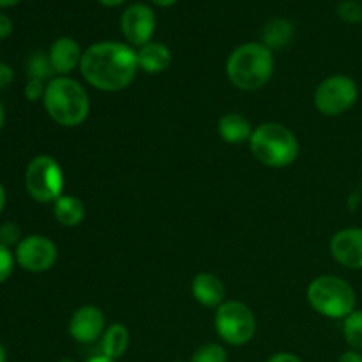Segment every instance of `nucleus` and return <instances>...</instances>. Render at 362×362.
Wrapping results in <instances>:
<instances>
[{"mask_svg": "<svg viewBox=\"0 0 362 362\" xmlns=\"http://www.w3.org/2000/svg\"><path fill=\"white\" fill-rule=\"evenodd\" d=\"M57 246L53 240L45 235H28L21 239V243L14 251V260L28 272H46L55 265Z\"/></svg>", "mask_w": 362, "mask_h": 362, "instance_id": "nucleus-9", "label": "nucleus"}, {"mask_svg": "<svg viewBox=\"0 0 362 362\" xmlns=\"http://www.w3.org/2000/svg\"><path fill=\"white\" fill-rule=\"evenodd\" d=\"M55 74L52 62H49V57L45 53H34V55L28 59V76L30 80H48Z\"/></svg>", "mask_w": 362, "mask_h": 362, "instance_id": "nucleus-21", "label": "nucleus"}, {"mask_svg": "<svg viewBox=\"0 0 362 362\" xmlns=\"http://www.w3.org/2000/svg\"><path fill=\"white\" fill-rule=\"evenodd\" d=\"M48 57L55 73L60 76H67L71 71L80 67L83 53H81L80 45L74 39L60 37L52 45Z\"/></svg>", "mask_w": 362, "mask_h": 362, "instance_id": "nucleus-13", "label": "nucleus"}, {"mask_svg": "<svg viewBox=\"0 0 362 362\" xmlns=\"http://www.w3.org/2000/svg\"><path fill=\"white\" fill-rule=\"evenodd\" d=\"M53 216L62 226H76L85 218V205L73 194H62L53 202Z\"/></svg>", "mask_w": 362, "mask_h": 362, "instance_id": "nucleus-17", "label": "nucleus"}, {"mask_svg": "<svg viewBox=\"0 0 362 362\" xmlns=\"http://www.w3.org/2000/svg\"><path fill=\"white\" fill-rule=\"evenodd\" d=\"M87 362H115L113 359H110V357H106V356H95V357H92V359H88Z\"/></svg>", "mask_w": 362, "mask_h": 362, "instance_id": "nucleus-34", "label": "nucleus"}, {"mask_svg": "<svg viewBox=\"0 0 362 362\" xmlns=\"http://www.w3.org/2000/svg\"><path fill=\"white\" fill-rule=\"evenodd\" d=\"M59 362H74L73 359H60Z\"/></svg>", "mask_w": 362, "mask_h": 362, "instance_id": "nucleus-38", "label": "nucleus"}, {"mask_svg": "<svg viewBox=\"0 0 362 362\" xmlns=\"http://www.w3.org/2000/svg\"><path fill=\"white\" fill-rule=\"evenodd\" d=\"M42 105L49 119L64 127L80 126L87 120L90 112L87 90L69 76L49 80V83L46 85Z\"/></svg>", "mask_w": 362, "mask_h": 362, "instance_id": "nucleus-2", "label": "nucleus"}, {"mask_svg": "<svg viewBox=\"0 0 362 362\" xmlns=\"http://www.w3.org/2000/svg\"><path fill=\"white\" fill-rule=\"evenodd\" d=\"M338 16L346 23H357L362 20V6L357 0H343L338 7Z\"/></svg>", "mask_w": 362, "mask_h": 362, "instance_id": "nucleus-23", "label": "nucleus"}, {"mask_svg": "<svg viewBox=\"0 0 362 362\" xmlns=\"http://www.w3.org/2000/svg\"><path fill=\"white\" fill-rule=\"evenodd\" d=\"M216 331L219 338L232 346H243L253 339L257 320L250 308L239 300H225L216 308Z\"/></svg>", "mask_w": 362, "mask_h": 362, "instance_id": "nucleus-7", "label": "nucleus"}, {"mask_svg": "<svg viewBox=\"0 0 362 362\" xmlns=\"http://www.w3.org/2000/svg\"><path fill=\"white\" fill-rule=\"evenodd\" d=\"M250 147L255 158L271 168L290 166L299 156L296 134L279 122H265L253 129Z\"/></svg>", "mask_w": 362, "mask_h": 362, "instance_id": "nucleus-4", "label": "nucleus"}, {"mask_svg": "<svg viewBox=\"0 0 362 362\" xmlns=\"http://www.w3.org/2000/svg\"><path fill=\"white\" fill-rule=\"evenodd\" d=\"M14 262L16 260H14L13 253L9 251V247H6L0 244V285H2L4 281H7V279H9V276L13 274Z\"/></svg>", "mask_w": 362, "mask_h": 362, "instance_id": "nucleus-25", "label": "nucleus"}, {"mask_svg": "<svg viewBox=\"0 0 362 362\" xmlns=\"http://www.w3.org/2000/svg\"><path fill=\"white\" fill-rule=\"evenodd\" d=\"M338 362H362V354L357 350H349V352H343Z\"/></svg>", "mask_w": 362, "mask_h": 362, "instance_id": "nucleus-30", "label": "nucleus"}, {"mask_svg": "<svg viewBox=\"0 0 362 362\" xmlns=\"http://www.w3.org/2000/svg\"><path fill=\"white\" fill-rule=\"evenodd\" d=\"M189 362H228L226 350L218 343H207L191 356Z\"/></svg>", "mask_w": 362, "mask_h": 362, "instance_id": "nucleus-22", "label": "nucleus"}, {"mask_svg": "<svg viewBox=\"0 0 362 362\" xmlns=\"http://www.w3.org/2000/svg\"><path fill=\"white\" fill-rule=\"evenodd\" d=\"M267 362H303V361H300L297 356H293V354L279 352V354H274V356H272Z\"/></svg>", "mask_w": 362, "mask_h": 362, "instance_id": "nucleus-29", "label": "nucleus"}, {"mask_svg": "<svg viewBox=\"0 0 362 362\" xmlns=\"http://www.w3.org/2000/svg\"><path fill=\"white\" fill-rule=\"evenodd\" d=\"M218 133L226 144H244L250 141L251 134H253V127L251 122L240 113H226L225 117L219 119L218 124Z\"/></svg>", "mask_w": 362, "mask_h": 362, "instance_id": "nucleus-16", "label": "nucleus"}, {"mask_svg": "<svg viewBox=\"0 0 362 362\" xmlns=\"http://www.w3.org/2000/svg\"><path fill=\"white\" fill-rule=\"evenodd\" d=\"M4 122H6V110H4V105L0 103V133H2Z\"/></svg>", "mask_w": 362, "mask_h": 362, "instance_id": "nucleus-36", "label": "nucleus"}, {"mask_svg": "<svg viewBox=\"0 0 362 362\" xmlns=\"http://www.w3.org/2000/svg\"><path fill=\"white\" fill-rule=\"evenodd\" d=\"M4 207H6V189H4V186L0 184V214H2Z\"/></svg>", "mask_w": 362, "mask_h": 362, "instance_id": "nucleus-33", "label": "nucleus"}, {"mask_svg": "<svg viewBox=\"0 0 362 362\" xmlns=\"http://www.w3.org/2000/svg\"><path fill=\"white\" fill-rule=\"evenodd\" d=\"M25 187L39 204H52L62 197L64 173L59 161L46 154L32 159L25 172Z\"/></svg>", "mask_w": 362, "mask_h": 362, "instance_id": "nucleus-6", "label": "nucleus"}, {"mask_svg": "<svg viewBox=\"0 0 362 362\" xmlns=\"http://www.w3.org/2000/svg\"><path fill=\"white\" fill-rule=\"evenodd\" d=\"M45 81L41 80H28L25 85V98L28 101H39V99L45 98Z\"/></svg>", "mask_w": 362, "mask_h": 362, "instance_id": "nucleus-26", "label": "nucleus"}, {"mask_svg": "<svg viewBox=\"0 0 362 362\" xmlns=\"http://www.w3.org/2000/svg\"><path fill=\"white\" fill-rule=\"evenodd\" d=\"M99 2L106 7H115V6H120V4H124L126 0H99Z\"/></svg>", "mask_w": 362, "mask_h": 362, "instance_id": "nucleus-31", "label": "nucleus"}, {"mask_svg": "<svg viewBox=\"0 0 362 362\" xmlns=\"http://www.w3.org/2000/svg\"><path fill=\"white\" fill-rule=\"evenodd\" d=\"M11 32H13V21H11L6 14L0 13V39L9 37Z\"/></svg>", "mask_w": 362, "mask_h": 362, "instance_id": "nucleus-28", "label": "nucleus"}, {"mask_svg": "<svg viewBox=\"0 0 362 362\" xmlns=\"http://www.w3.org/2000/svg\"><path fill=\"white\" fill-rule=\"evenodd\" d=\"M331 253L343 267L362 269V228H345L331 240Z\"/></svg>", "mask_w": 362, "mask_h": 362, "instance_id": "nucleus-12", "label": "nucleus"}, {"mask_svg": "<svg viewBox=\"0 0 362 362\" xmlns=\"http://www.w3.org/2000/svg\"><path fill=\"white\" fill-rule=\"evenodd\" d=\"M120 30L126 41L133 46H144L151 42L156 30L154 11L145 4H133L120 18Z\"/></svg>", "mask_w": 362, "mask_h": 362, "instance_id": "nucleus-10", "label": "nucleus"}, {"mask_svg": "<svg viewBox=\"0 0 362 362\" xmlns=\"http://www.w3.org/2000/svg\"><path fill=\"white\" fill-rule=\"evenodd\" d=\"M0 362H7V354L6 349L2 346V343H0Z\"/></svg>", "mask_w": 362, "mask_h": 362, "instance_id": "nucleus-37", "label": "nucleus"}, {"mask_svg": "<svg viewBox=\"0 0 362 362\" xmlns=\"http://www.w3.org/2000/svg\"><path fill=\"white\" fill-rule=\"evenodd\" d=\"M343 334L345 341L349 343L350 349L361 352L362 350V311H352L345 318L343 324Z\"/></svg>", "mask_w": 362, "mask_h": 362, "instance_id": "nucleus-20", "label": "nucleus"}, {"mask_svg": "<svg viewBox=\"0 0 362 362\" xmlns=\"http://www.w3.org/2000/svg\"><path fill=\"white\" fill-rule=\"evenodd\" d=\"M151 2H154L156 6H159V7H170V6H173L177 0H151Z\"/></svg>", "mask_w": 362, "mask_h": 362, "instance_id": "nucleus-32", "label": "nucleus"}, {"mask_svg": "<svg viewBox=\"0 0 362 362\" xmlns=\"http://www.w3.org/2000/svg\"><path fill=\"white\" fill-rule=\"evenodd\" d=\"M308 303L318 315L338 320L356 311V292L338 276H320L308 286Z\"/></svg>", "mask_w": 362, "mask_h": 362, "instance_id": "nucleus-5", "label": "nucleus"}, {"mask_svg": "<svg viewBox=\"0 0 362 362\" xmlns=\"http://www.w3.org/2000/svg\"><path fill=\"white\" fill-rule=\"evenodd\" d=\"M105 315L98 306H81L69 320V334L78 343H94L105 334Z\"/></svg>", "mask_w": 362, "mask_h": 362, "instance_id": "nucleus-11", "label": "nucleus"}, {"mask_svg": "<svg viewBox=\"0 0 362 362\" xmlns=\"http://www.w3.org/2000/svg\"><path fill=\"white\" fill-rule=\"evenodd\" d=\"M138 67L148 74H159L166 71L172 64V53H170L168 46L163 42L151 41L147 45L141 46L136 52Z\"/></svg>", "mask_w": 362, "mask_h": 362, "instance_id": "nucleus-15", "label": "nucleus"}, {"mask_svg": "<svg viewBox=\"0 0 362 362\" xmlns=\"http://www.w3.org/2000/svg\"><path fill=\"white\" fill-rule=\"evenodd\" d=\"M191 293L205 308H219L225 303V285L218 276L200 272L191 283Z\"/></svg>", "mask_w": 362, "mask_h": 362, "instance_id": "nucleus-14", "label": "nucleus"}, {"mask_svg": "<svg viewBox=\"0 0 362 362\" xmlns=\"http://www.w3.org/2000/svg\"><path fill=\"white\" fill-rule=\"evenodd\" d=\"M274 73V57L262 42H244L230 53L226 74L233 87L240 90H258Z\"/></svg>", "mask_w": 362, "mask_h": 362, "instance_id": "nucleus-3", "label": "nucleus"}, {"mask_svg": "<svg viewBox=\"0 0 362 362\" xmlns=\"http://www.w3.org/2000/svg\"><path fill=\"white\" fill-rule=\"evenodd\" d=\"M20 2H23V0H0V7H13Z\"/></svg>", "mask_w": 362, "mask_h": 362, "instance_id": "nucleus-35", "label": "nucleus"}, {"mask_svg": "<svg viewBox=\"0 0 362 362\" xmlns=\"http://www.w3.org/2000/svg\"><path fill=\"white\" fill-rule=\"evenodd\" d=\"M136 71V52L117 41H103L88 46L80 62L83 80L105 92H119L129 87Z\"/></svg>", "mask_w": 362, "mask_h": 362, "instance_id": "nucleus-1", "label": "nucleus"}, {"mask_svg": "<svg viewBox=\"0 0 362 362\" xmlns=\"http://www.w3.org/2000/svg\"><path fill=\"white\" fill-rule=\"evenodd\" d=\"M357 85L345 74H334L322 81L315 90V106L322 115L338 117L349 112L357 101Z\"/></svg>", "mask_w": 362, "mask_h": 362, "instance_id": "nucleus-8", "label": "nucleus"}, {"mask_svg": "<svg viewBox=\"0 0 362 362\" xmlns=\"http://www.w3.org/2000/svg\"><path fill=\"white\" fill-rule=\"evenodd\" d=\"M127 346H129V331L122 324L110 325L101 339L103 356L117 361L126 354Z\"/></svg>", "mask_w": 362, "mask_h": 362, "instance_id": "nucleus-19", "label": "nucleus"}, {"mask_svg": "<svg viewBox=\"0 0 362 362\" xmlns=\"http://www.w3.org/2000/svg\"><path fill=\"white\" fill-rule=\"evenodd\" d=\"M21 243V228L13 221L0 225V244L6 247L18 246Z\"/></svg>", "mask_w": 362, "mask_h": 362, "instance_id": "nucleus-24", "label": "nucleus"}, {"mask_svg": "<svg viewBox=\"0 0 362 362\" xmlns=\"http://www.w3.org/2000/svg\"><path fill=\"white\" fill-rule=\"evenodd\" d=\"M13 78H14L13 69H11L7 64L0 62V88H6L7 85H11Z\"/></svg>", "mask_w": 362, "mask_h": 362, "instance_id": "nucleus-27", "label": "nucleus"}, {"mask_svg": "<svg viewBox=\"0 0 362 362\" xmlns=\"http://www.w3.org/2000/svg\"><path fill=\"white\" fill-rule=\"evenodd\" d=\"M293 37V25L285 18H274L262 28V45L269 49H281L290 45Z\"/></svg>", "mask_w": 362, "mask_h": 362, "instance_id": "nucleus-18", "label": "nucleus"}]
</instances>
